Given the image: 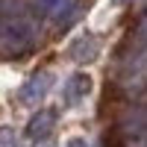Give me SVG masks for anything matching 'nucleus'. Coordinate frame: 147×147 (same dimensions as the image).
I'll return each instance as SVG.
<instances>
[{
  "label": "nucleus",
  "instance_id": "obj_1",
  "mask_svg": "<svg viewBox=\"0 0 147 147\" xmlns=\"http://www.w3.org/2000/svg\"><path fill=\"white\" fill-rule=\"evenodd\" d=\"M35 24L30 18H6L0 21V53L3 56H21L35 47Z\"/></svg>",
  "mask_w": 147,
  "mask_h": 147
},
{
  "label": "nucleus",
  "instance_id": "obj_2",
  "mask_svg": "<svg viewBox=\"0 0 147 147\" xmlns=\"http://www.w3.org/2000/svg\"><path fill=\"white\" fill-rule=\"evenodd\" d=\"M118 127H121V132H124L127 138H132V141L144 138V136H147V106H144V103H136L132 109H127Z\"/></svg>",
  "mask_w": 147,
  "mask_h": 147
},
{
  "label": "nucleus",
  "instance_id": "obj_3",
  "mask_svg": "<svg viewBox=\"0 0 147 147\" xmlns=\"http://www.w3.org/2000/svg\"><path fill=\"white\" fill-rule=\"evenodd\" d=\"M50 85H53V74H50V71L32 74V77L21 85V91H18L21 103H38V100H44V94L50 91Z\"/></svg>",
  "mask_w": 147,
  "mask_h": 147
},
{
  "label": "nucleus",
  "instance_id": "obj_4",
  "mask_svg": "<svg viewBox=\"0 0 147 147\" xmlns=\"http://www.w3.org/2000/svg\"><path fill=\"white\" fill-rule=\"evenodd\" d=\"M56 124V112L53 109H41V112H35L30 118V124H27V138L30 141H41L50 136V129Z\"/></svg>",
  "mask_w": 147,
  "mask_h": 147
},
{
  "label": "nucleus",
  "instance_id": "obj_5",
  "mask_svg": "<svg viewBox=\"0 0 147 147\" xmlns=\"http://www.w3.org/2000/svg\"><path fill=\"white\" fill-rule=\"evenodd\" d=\"M88 91H91V77H88V74H82V71H77L74 77H68L62 97H65V103H68V106H74V103H80Z\"/></svg>",
  "mask_w": 147,
  "mask_h": 147
},
{
  "label": "nucleus",
  "instance_id": "obj_6",
  "mask_svg": "<svg viewBox=\"0 0 147 147\" xmlns=\"http://www.w3.org/2000/svg\"><path fill=\"white\" fill-rule=\"evenodd\" d=\"M97 38L91 32H85V35H80V38H74L71 44H68V56L74 59V62H91V59L97 56Z\"/></svg>",
  "mask_w": 147,
  "mask_h": 147
},
{
  "label": "nucleus",
  "instance_id": "obj_7",
  "mask_svg": "<svg viewBox=\"0 0 147 147\" xmlns=\"http://www.w3.org/2000/svg\"><path fill=\"white\" fill-rule=\"evenodd\" d=\"M77 12H80V0H62L56 9H53V21L59 24V27H68V24L77 18Z\"/></svg>",
  "mask_w": 147,
  "mask_h": 147
},
{
  "label": "nucleus",
  "instance_id": "obj_8",
  "mask_svg": "<svg viewBox=\"0 0 147 147\" xmlns=\"http://www.w3.org/2000/svg\"><path fill=\"white\" fill-rule=\"evenodd\" d=\"M0 147H18V136H15V129H0Z\"/></svg>",
  "mask_w": 147,
  "mask_h": 147
},
{
  "label": "nucleus",
  "instance_id": "obj_9",
  "mask_svg": "<svg viewBox=\"0 0 147 147\" xmlns=\"http://www.w3.org/2000/svg\"><path fill=\"white\" fill-rule=\"evenodd\" d=\"M136 44L147 47V12H144V18L138 21V27H136Z\"/></svg>",
  "mask_w": 147,
  "mask_h": 147
},
{
  "label": "nucleus",
  "instance_id": "obj_10",
  "mask_svg": "<svg viewBox=\"0 0 147 147\" xmlns=\"http://www.w3.org/2000/svg\"><path fill=\"white\" fill-rule=\"evenodd\" d=\"M62 3V0H35V9L44 12V15H53V9Z\"/></svg>",
  "mask_w": 147,
  "mask_h": 147
},
{
  "label": "nucleus",
  "instance_id": "obj_11",
  "mask_svg": "<svg viewBox=\"0 0 147 147\" xmlns=\"http://www.w3.org/2000/svg\"><path fill=\"white\" fill-rule=\"evenodd\" d=\"M68 147H88V141H85V138H71Z\"/></svg>",
  "mask_w": 147,
  "mask_h": 147
},
{
  "label": "nucleus",
  "instance_id": "obj_12",
  "mask_svg": "<svg viewBox=\"0 0 147 147\" xmlns=\"http://www.w3.org/2000/svg\"><path fill=\"white\" fill-rule=\"evenodd\" d=\"M112 3H115V6H124V3H129V0H112Z\"/></svg>",
  "mask_w": 147,
  "mask_h": 147
},
{
  "label": "nucleus",
  "instance_id": "obj_13",
  "mask_svg": "<svg viewBox=\"0 0 147 147\" xmlns=\"http://www.w3.org/2000/svg\"><path fill=\"white\" fill-rule=\"evenodd\" d=\"M41 147H53V144H41Z\"/></svg>",
  "mask_w": 147,
  "mask_h": 147
}]
</instances>
